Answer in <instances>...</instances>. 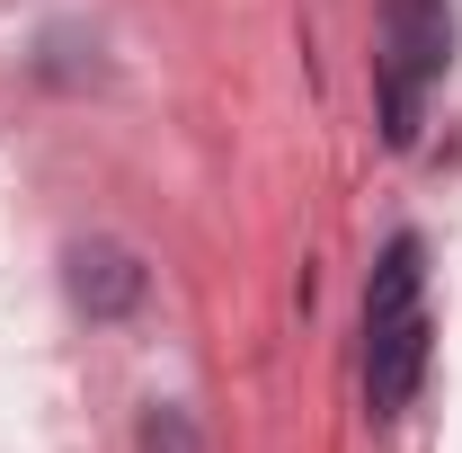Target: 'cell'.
<instances>
[{"instance_id": "6da1fadb", "label": "cell", "mask_w": 462, "mask_h": 453, "mask_svg": "<svg viewBox=\"0 0 462 453\" xmlns=\"http://www.w3.org/2000/svg\"><path fill=\"white\" fill-rule=\"evenodd\" d=\"M418 284H427V249H418V231H401L383 249L374 284H365V400H374V418H401L418 400V374H427V302H418Z\"/></svg>"}, {"instance_id": "7a4b0ae2", "label": "cell", "mask_w": 462, "mask_h": 453, "mask_svg": "<svg viewBox=\"0 0 462 453\" xmlns=\"http://www.w3.org/2000/svg\"><path fill=\"white\" fill-rule=\"evenodd\" d=\"M445 62H454V9L445 0H383L374 80H383V134H392V152L418 143V98H427V80H445Z\"/></svg>"}, {"instance_id": "3957f363", "label": "cell", "mask_w": 462, "mask_h": 453, "mask_svg": "<svg viewBox=\"0 0 462 453\" xmlns=\"http://www.w3.org/2000/svg\"><path fill=\"white\" fill-rule=\"evenodd\" d=\"M71 302H80L89 320H125V311L143 302V267H134V249H116V240H80V249H71Z\"/></svg>"}, {"instance_id": "277c9868", "label": "cell", "mask_w": 462, "mask_h": 453, "mask_svg": "<svg viewBox=\"0 0 462 453\" xmlns=\"http://www.w3.org/2000/svg\"><path fill=\"white\" fill-rule=\"evenodd\" d=\"M143 453H196L187 418H178V409H152V418H143Z\"/></svg>"}]
</instances>
